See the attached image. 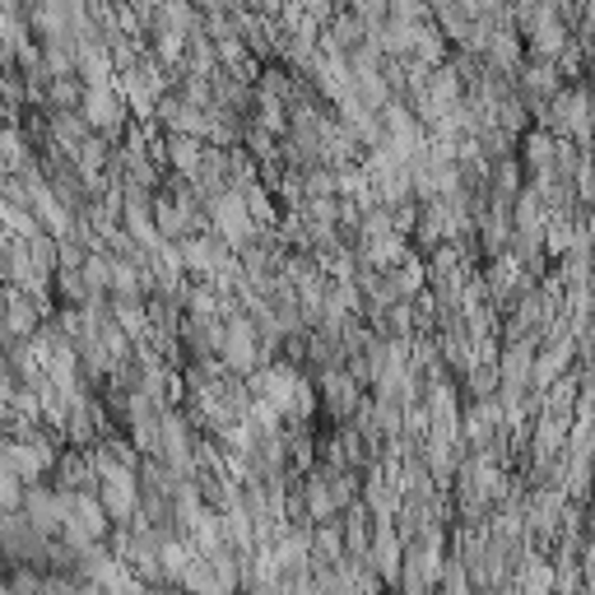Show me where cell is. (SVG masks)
<instances>
[{"label":"cell","instance_id":"obj_2","mask_svg":"<svg viewBox=\"0 0 595 595\" xmlns=\"http://www.w3.org/2000/svg\"><path fill=\"white\" fill-rule=\"evenodd\" d=\"M24 507H29V525L38 535H52V531L65 525V507L52 493H24Z\"/></svg>","mask_w":595,"mask_h":595},{"label":"cell","instance_id":"obj_6","mask_svg":"<svg viewBox=\"0 0 595 595\" xmlns=\"http://www.w3.org/2000/svg\"><path fill=\"white\" fill-rule=\"evenodd\" d=\"M42 595H75V591L65 582H42Z\"/></svg>","mask_w":595,"mask_h":595},{"label":"cell","instance_id":"obj_4","mask_svg":"<svg viewBox=\"0 0 595 595\" xmlns=\"http://www.w3.org/2000/svg\"><path fill=\"white\" fill-rule=\"evenodd\" d=\"M29 326H33V312H29V302L10 298V330H29Z\"/></svg>","mask_w":595,"mask_h":595},{"label":"cell","instance_id":"obj_7","mask_svg":"<svg viewBox=\"0 0 595 595\" xmlns=\"http://www.w3.org/2000/svg\"><path fill=\"white\" fill-rule=\"evenodd\" d=\"M0 595H14V586H0Z\"/></svg>","mask_w":595,"mask_h":595},{"label":"cell","instance_id":"obj_5","mask_svg":"<svg viewBox=\"0 0 595 595\" xmlns=\"http://www.w3.org/2000/svg\"><path fill=\"white\" fill-rule=\"evenodd\" d=\"M14 595H42V582H38V572H14Z\"/></svg>","mask_w":595,"mask_h":595},{"label":"cell","instance_id":"obj_3","mask_svg":"<svg viewBox=\"0 0 595 595\" xmlns=\"http://www.w3.org/2000/svg\"><path fill=\"white\" fill-rule=\"evenodd\" d=\"M24 502V489H19V475L10 466H0V512H14Z\"/></svg>","mask_w":595,"mask_h":595},{"label":"cell","instance_id":"obj_1","mask_svg":"<svg viewBox=\"0 0 595 595\" xmlns=\"http://www.w3.org/2000/svg\"><path fill=\"white\" fill-rule=\"evenodd\" d=\"M6 466H10L19 479H38L42 470L52 466V451H47V443H42V437H38V443H33V437H29V443H10V447H6Z\"/></svg>","mask_w":595,"mask_h":595}]
</instances>
